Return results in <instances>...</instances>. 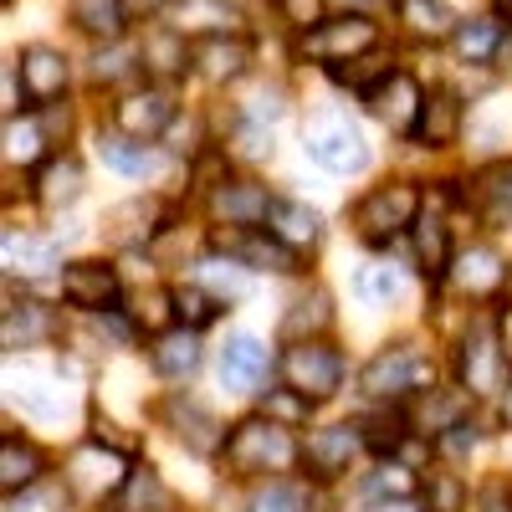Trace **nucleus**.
Here are the masks:
<instances>
[{"label": "nucleus", "instance_id": "obj_1", "mask_svg": "<svg viewBox=\"0 0 512 512\" xmlns=\"http://www.w3.org/2000/svg\"><path fill=\"white\" fill-rule=\"evenodd\" d=\"M221 461H226L231 477H282L303 461V446L287 436V425H277V420H267L262 410H256L241 425H231Z\"/></svg>", "mask_w": 512, "mask_h": 512}, {"label": "nucleus", "instance_id": "obj_2", "mask_svg": "<svg viewBox=\"0 0 512 512\" xmlns=\"http://www.w3.org/2000/svg\"><path fill=\"white\" fill-rule=\"evenodd\" d=\"M379 47V21H369L364 11H338V16H323L318 26H308L303 36H297V52H303L308 62H354L364 52Z\"/></svg>", "mask_w": 512, "mask_h": 512}, {"label": "nucleus", "instance_id": "obj_3", "mask_svg": "<svg viewBox=\"0 0 512 512\" xmlns=\"http://www.w3.org/2000/svg\"><path fill=\"white\" fill-rule=\"evenodd\" d=\"M420 221V185L410 180H390V185H374L359 205H354V226L369 246L395 241L400 231H410Z\"/></svg>", "mask_w": 512, "mask_h": 512}, {"label": "nucleus", "instance_id": "obj_4", "mask_svg": "<svg viewBox=\"0 0 512 512\" xmlns=\"http://www.w3.org/2000/svg\"><path fill=\"white\" fill-rule=\"evenodd\" d=\"M303 144L328 175H359V169H369V144L344 113H313L303 123Z\"/></svg>", "mask_w": 512, "mask_h": 512}, {"label": "nucleus", "instance_id": "obj_5", "mask_svg": "<svg viewBox=\"0 0 512 512\" xmlns=\"http://www.w3.org/2000/svg\"><path fill=\"white\" fill-rule=\"evenodd\" d=\"M456 369H461V390H472V400H492L507 390V354H502V338H497V323H477L466 328L461 338V354H456Z\"/></svg>", "mask_w": 512, "mask_h": 512}, {"label": "nucleus", "instance_id": "obj_6", "mask_svg": "<svg viewBox=\"0 0 512 512\" xmlns=\"http://www.w3.org/2000/svg\"><path fill=\"white\" fill-rule=\"evenodd\" d=\"M282 379L292 390H303L313 405H323V400L338 395V384H344V359H338V349L328 338H303V344H287Z\"/></svg>", "mask_w": 512, "mask_h": 512}, {"label": "nucleus", "instance_id": "obj_7", "mask_svg": "<svg viewBox=\"0 0 512 512\" xmlns=\"http://www.w3.org/2000/svg\"><path fill=\"white\" fill-rule=\"evenodd\" d=\"M425 384H431V369H425V359L405 344H390L379 349L364 369H359V390L369 400H405V395H420Z\"/></svg>", "mask_w": 512, "mask_h": 512}, {"label": "nucleus", "instance_id": "obj_8", "mask_svg": "<svg viewBox=\"0 0 512 512\" xmlns=\"http://www.w3.org/2000/svg\"><path fill=\"white\" fill-rule=\"evenodd\" d=\"M359 451H369L364 425H323V431H308L303 441V466H308V477L333 482L359 461Z\"/></svg>", "mask_w": 512, "mask_h": 512}, {"label": "nucleus", "instance_id": "obj_9", "mask_svg": "<svg viewBox=\"0 0 512 512\" xmlns=\"http://www.w3.org/2000/svg\"><path fill=\"white\" fill-rule=\"evenodd\" d=\"M364 103H369V113L384 128H390V134L415 139V123H420V108H425V88H420L410 72H390L374 93H364Z\"/></svg>", "mask_w": 512, "mask_h": 512}, {"label": "nucleus", "instance_id": "obj_10", "mask_svg": "<svg viewBox=\"0 0 512 512\" xmlns=\"http://www.w3.org/2000/svg\"><path fill=\"white\" fill-rule=\"evenodd\" d=\"M205 205H210V221H216V226L251 231V226L267 221L272 195H267V185H256V180H221V185H210Z\"/></svg>", "mask_w": 512, "mask_h": 512}, {"label": "nucleus", "instance_id": "obj_11", "mask_svg": "<svg viewBox=\"0 0 512 512\" xmlns=\"http://www.w3.org/2000/svg\"><path fill=\"white\" fill-rule=\"evenodd\" d=\"M123 477H128L123 451H113V446H103V441H88V446L72 456V466H67V487L82 492V497H93V502L113 497V492L123 487Z\"/></svg>", "mask_w": 512, "mask_h": 512}, {"label": "nucleus", "instance_id": "obj_12", "mask_svg": "<svg viewBox=\"0 0 512 512\" xmlns=\"http://www.w3.org/2000/svg\"><path fill=\"white\" fill-rule=\"evenodd\" d=\"M169 123H175V98H169V88H139V93H123L113 103V128L128 139H159Z\"/></svg>", "mask_w": 512, "mask_h": 512}, {"label": "nucleus", "instance_id": "obj_13", "mask_svg": "<svg viewBox=\"0 0 512 512\" xmlns=\"http://www.w3.org/2000/svg\"><path fill=\"white\" fill-rule=\"evenodd\" d=\"M16 72H21V93L31 98V108H47L52 98L67 93V82H72L67 57L57 47H41V41H36V47H21Z\"/></svg>", "mask_w": 512, "mask_h": 512}, {"label": "nucleus", "instance_id": "obj_14", "mask_svg": "<svg viewBox=\"0 0 512 512\" xmlns=\"http://www.w3.org/2000/svg\"><path fill=\"white\" fill-rule=\"evenodd\" d=\"M164 21L175 31H185L190 41L231 36V31H241V6H236V0H169Z\"/></svg>", "mask_w": 512, "mask_h": 512}, {"label": "nucleus", "instance_id": "obj_15", "mask_svg": "<svg viewBox=\"0 0 512 512\" xmlns=\"http://www.w3.org/2000/svg\"><path fill=\"white\" fill-rule=\"evenodd\" d=\"M451 287L466 297V303H487V297H497L502 292V282H507V267H502V256L492 251V246H466L456 262H451Z\"/></svg>", "mask_w": 512, "mask_h": 512}, {"label": "nucleus", "instance_id": "obj_16", "mask_svg": "<svg viewBox=\"0 0 512 512\" xmlns=\"http://www.w3.org/2000/svg\"><path fill=\"white\" fill-rule=\"evenodd\" d=\"M267 369H272V349L256 333H231L226 338V349H221V384L226 390L251 395L256 384L267 379Z\"/></svg>", "mask_w": 512, "mask_h": 512}, {"label": "nucleus", "instance_id": "obj_17", "mask_svg": "<svg viewBox=\"0 0 512 512\" xmlns=\"http://www.w3.org/2000/svg\"><path fill=\"white\" fill-rule=\"evenodd\" d=\"M62 297L82 313H98L118 303V272L108 262H67L62 267Z\"/></svg>", "mask_w": 512, "mask_h": 512}, {"label": "nucleus", "instance_id": "obj_18", "mask_svg": "<svg viewBox=\"0 0 512 512\" xmlns=\"http://www.w3.org/2000/svg\"><path fill=\"white\" fill-rule=\"evenodd\" d=\"M195 72L205 77V82H241L246 72H251V41L241 36V31H231V36H205V41H195Z\"/></svg>", "mask_w": 512, "mask_h": 512}, {"label": "nucleus", "instance_id": "obj_19", "mask_svg": "<svg viewBox=\"0 0 512 512\" xmlns=\"http://www.w3.org/2000/svg\"><path fill=\"white\" fill-rule=\"evenodd\" d=\"M164 415H169V425H175V431H180V441L195 451V456H221L226 451V425L216 420V415H210L205 405H195V400H169L164 405Z\"/></svg>", "mask_w": 512, "mask_h": 512}, {"label": "nucleus", "instance_id": "obj_20", "mask_svg": "<svg viewBox=\"0 0 512 512\" xmlns=\"http://www.w3.org/2000/svg\"><path fill=\"white\" fill-rule=\"evenodd\" d=\"M139 57H144V72H154V77H164V82L180 77V72H195V47H190V36L175 31L169 21L139 41Z\"/></svg>", "mask_w": 512, "mask_h": 512}, {"label": "nucleus", "instance_id": "obj_21", "mask_svg": "<svg viewBox=\"0 0 512 512\" xmlns=\"http://www.w3.org/2000/svg\"><path fill=\"white\" fill-rule=\"evenodd\" d=\"M461 123H466L461 93H451V88L425 93V108H420V123H415V139L431 144V149H451L456 134H461Z\"/></svg>", "mask_w": 512, "mask_h": 512}, {"label": "nucleus", "instance_id": "obj_22", "mask_svg": "<svg viewBox=\"0 0 512 512\" xmlns=\"http://www.w3.org/2000/svg\"><path fill=\"white\" fill-rule=\"evenodd\" d=\"M149 364L159 379H190L200 369V328H159L154 349H149Z\"/></svg>", "mask_w": 512, "mask_h": 512}, {"label": "nucleus", "instance_id": "obj_23", "mask_svg": "<svg viewBox=\"0 0 512 512\" xmlns=\"http://www.w3.org/2000/svg\"><path fill=\"white\" fill-rule=\"evenodd\" d=\"M502 41H507V26H502L497 16H472V21H456L451 52H456V62H466V67H487V62L502 57Z\"/></svg>", "mask_w": 512, "mask_h": 512}, {"label": "nucleus", "instance_id": "obj_24", "mask_svg": "<svg viewBox=\"0 0 512 512\" xmlns=\"http://www.w3.org/2000/svg\"><path fill=\"white\" fill-rule=\"evenodd\" d=\"M267 231L282 236V241L297 246V251H308V246L323 241V216H318L313 205H303V200H272V210H267Z\"/></svg>", "mask_w": 512, "mask_h": 512}, {"label": "nucleus", "instance_id": "obj_25", "mask_svg": "<svg viewBox=\"0 0 512 512\" xmlns=\"http://www.w3.org/2000/svg\"><path fill=\"white\" fill-rule=\"evenodd\" d=\"M113 502H118V512H175V492L164 487V477L154 466H128Z\"/></svg>", "mask_w": 512, "mask_h": 512}, {"label": "nucleus", "instance_id": "obj_26", "mask_svg": "<svg viewBox=\"0 0 512 512\" xmlns=\"http://www.w3.org/2000/svg\"><path fill=\"white\" fill-rule=\"evenodd\" d=\"M52 333H57V313L41 308V303H11L6 318H0L6 349H36V344H47Z\"/></svg>", "mask_w": 512, "mask_h": 512}, {"label": "nucleus", "instance_id": "obj_27", "mask_svg": "<svg viewBox=\"0 0 512 512\" xmlns=\"http://www.w3.org/2000/svg\"><path fill=\"white\" fill-rule=\"evenodd\" d=\"M82 195V164L72 154H57L36 169V205L41 210H67Z\"/></svg>", "mask_w": 512, "mask_h": 512}, {"label": "nucleus", "instance_id": "obj_28", "mask_svg": "<svg viewBox=\"0 0 512 512\" xmlns=\"http://www.w3.org/2000/svg\"><path fill=\"white\" fill-rule=\"evenodd\" d=\"M231 256H241L246 267H262V272H282V277H292L297 272V246H287L282 236H262V231H241L236 241H231Z\"/></svg>", "mask_w": 512, "mask_h": 512}, {"label": "nucleus", "instance_id": "obj_29", "mask_svg": "<svg viewBox=\"0 0 512 512\" xmlns=\"http://www.w3.org/2000/svg\"><path fill=\"white\" fill-rule=\"evenodd\" d=\"M410 236H415V267L431 277V282H446V272H451V262H456L451 236H446V221L420 216V221L410 226Z\"/></svg>", "mask_w": 512, "mask_h": 512}, {"label": "nucleus", "instance_id": "obj_30", "mask_svg": "<svg viewBox=\"0 0 512 512\" xmlns=\"http://www.w3.org/2000/svg\"><path fill=\"white\" fill-rule=\"evenodd\" d=\"M67 16L82 36L93 41H118L128 21V0H67Z\"/></svg>", "mask_w": 512, "mask_h": 512}, {"label": "nucleus", "instance_id": "obj_31", "mask_svg": "<svg viewBox=\"0 0 512 512\" xmlns=\"http://www.w3.org/2000/svg\"><path fill=\"white\" fill-rule=\"evenodd\" d=\"M425 400H420V415H415V425L410 431H420V436H446L456 420H466V410H472V390H420Z\"/></svg>", "mask_w": 512, "mask_h": 512}, {"label": "nucleus", "instance_id": "obj_32", "mask_svg": "<svg viewBox=\"0 0 512 512\" xmlns=\"http://www.w3.org/2000/svg\"><path fill=\"white\" fill-rule=\"evenodd\" d=\"M333 328V297L328 292H308V297H297V303L287 308V318H282V338L287 344H303V338H323Z\"/></svg>", "mask_w": 512, "mask_h": 512}, {"label": "nucleus", "instance_id": "obj_33", "mask_svg": "<svg viewBox=\"0 0 512 512\" xmlns=\"http://www.w3.org/2000/svg\"><path fill=\"white\" fill-rule=\"evenodd\" d=\"M98 154H103L108 169H118V175H128V180H144V175H154V169H159V154L144 139H128V134H103L98 139Z\"/></svg>", "mask_w": 512, "mask_h": 512}, {"label": "nucleus", "instance_id": "obj_34", "mask_svg": "<svg viewBox=\"0 0 512 512\" xmlns=\"http://www.w3.org/2000/svg\"><path fill=\"white\" fill-rule=\"evenodd\" d=\"M41 472H47V456H41L31 441L6 436V446H0V487H6V492H21V487L41 482Z\"/></svg>", "mask_w": 512, "mask_h": 512}, {"label": "nucleus", "instance_id": "obj_35", "mask_svg": "<svg viewBox=\"0 0 512 512\" xmlns=\"http://www.w3.org/2000/svg\"><path fill=\"white\" fill-rule=\"evenodd\" d=\"M415 492H420L415 466H405V461H395V456H384L374 472H369V482H364V497H369V502H410Z\"/></svg>", "mask_w": 512, "mask_h": 512}, {"label": "nucleus", "instance_id": "obj_36", "mask_svg": "<svg viewBox=\"0 0 512 512\" xmlns=\"http://www.w3.org/2000/svg\"><path fill=\"white\" fill-rule=\"evenodd\" d=\"M47 144H52V134H47V123L41 118H6V164L16 169H26V164H36L41 154H47Z\"/></svg>", "mask_w": 512, "mask_h": 512}, {"label": "nucleus", "instance_id": "obj_37", "mask_svg": "<svg viewBox=\"0 0 512 512\" xmlns=\"http://www.w3.org/2000/svg\"><path fill=\"white\" fill-rule=\"evenodd\" d=\"M195 282H205L210 292L221 297V303H236V297H246V292H251V272H246L241 256H205Z\"/></svg>", "mask_w": 512, "mask_h": 512}, {"label": "nucleus", "instance_id": "obj_38", "mask_svg": "<svg viewBox=\"0 0 512 512\" xmlns=\"http://www.w3.org/2000/svg\"><path fill=\"white\" fill-rule=\"evenodd\" d=\"M400 21L420 41H451V31H456V16L441 6V0H400Z\"/></svg>", "mask_w": 512, "mask_h": 512}, {"label": "nucleus", "instance_id": "obj_39", "mask_svg": "<svg viewBox=\"0 0 512 512\" xmlns=\"http://www.w3.org/2000/svg\"><path fill=\"white\" fill-rule=\"evenodd\" d=\"M256 410H262L267 420H277V425H287V431H297V425H308L313 400L303 390H292V384H282V390H262V395H256Z\"/></svg>", "mask_w": 512, "mask_h": 512}, {"label": "nucleus", "instance_id": "obj_40", "mask_svg": "<svg viewBox=\"0 0 512 512\" xmlns=\"http://www.w3.org/2000/svg\"><path fill=\"white\" fill-rule=\"evenodd\" d=\"M67 502H72V487H67V477L62 482H31V487H21V492H6V512H67Z\"/></svg>", "mask_w": 512, "mask_h": 512}, {"label": "nucleus", "instance_id": "obj_41", "mask_svg": "<svg viewBox=\"0 0 512 512\" xmlns=\"http://www.w3.org/2000/svg\"><path fill=\"white\" fill-rule=\"evenodd\" d=\"M221 297L216 292H210L205 282H185V287H175V313H180V323L185 328H210V323H216L221 318Z\"/></svg>", "mask_w": 512, "mask_h": 512}, {"label": "nucleus", "instance_id": "obj_42", "mask_svg": "<svg viewBox=\"0 0 512 512\" xmlns=\"http://www.w3.org/2000/svg\"><path fill=\"white\" fill-rule=\"evenodd\" d=\"M390 72H395V67L384 62L379 52H364V57H354L349 67H344V62H333V67H328V77L338 82V88H354V93H374Z\"/></svg>", "mask_w": 512, "mask_h": 512}, {"label": "nucleus", "instance_id": "obj_43", "mask_svg": "<svg viewBox=\"0 0 512 512\" xmlns=\"http://www.w3.org/2000/svg\"><path fill=\"white\" fill-rule=\"evenodd\" d=\"M6 267L11 272H26V277L57 267V241H31V236L6 231Z\"/></svg>", "mask_w": 512, "mask_h": 512}, {"label": "nucleus", "instance_id": "obj_44", "mask_svg": "<svg viewBox=\"0 0 512 512\" xmlns=\"http://www.w3.org/2000/svg\"><path fill=\"white\" fill-rule=\"evenodd\" d=\"M139 67H144L139 47H123V36H118V41H103V52L93 62V77L98 82H123V77H134Z\"/></svg>", "mask_w": 512, "mask_h": 512}, {"label": "nucleus", "instance_id": "obj_45", "mask_svg": "<svg viewBox=\"0 0 512 512\" xmlns=\"http://www.w3.org/2000/svg\"><path fill=\"white\" fill-rule=\"evenodd\" d=\"M308 487L303 482H272L251 497V512H308Z\"/></svg>", "mask_w": 512, "mask_h": 512}, {"label": "nucleus", "instance_id": "obj_46", "mask_svg": "<svg viewBox=\"0 0 512 512\" xmlns=\"http://www.w3.org/2000/svg\"><path fill=\"white\" fill-rule=\"evenodd\" d=\"M425 512H466V482L456 472H431V482H425Z\"/></svg>", "mask_w": 512, "mask_h": 512}, {"label": "nucleus", "instance_id": "obj_47", "mask_svg": "<svg viewBox=\"0 0 512 512\" xmlns=\"http://www.w3.org/2000/svg\"><path fill=\"white\" fill-rule=\"evenodd\" d=\"M359 297H364V303H374V308H390L395 303V297H400V277L390 272V267H364L359 272Z\"/></svg>", "mask_w": 512, "mask_h": 512}, {"label": "nucleus", "instance_id": "obj_48", "mask_svg": "<svg viewBox=\"0 0 512 512\" xmlns=\"http://www.w3.org/2000/svg\"><path fill=\"white\" fill-rule=\"evenodd\" d=\"M364 425V441L374 456H390L400 441H405V420L400 415H374V420H359Z\"/></svg>", "mask_w": 512, "mask_h": 512}, {"label": "nucleus", "instance_id": "obj_49", "mask_svg": "<svg viewBox=\"0 0 512 512\" xmlns=\"http://www.w3.org/2000/svg\"><path fill=\"white\" fill-rule=\"evenodd\" d=\"M169 308H175V292H144L139 297V308H134V323H144V328H164L169 323Z\"/></svg>", "mask_w": 512, "mask_h": 512}, {"label": "nucleus", "instance_id": "obj_50", "mask_svg": "<svg viewBox=\"0 0 512 512\" xmlns=\"http://www.w3.org/2000/svg\"><path fill=\"white\" fill-rule=\"evenodd\" d=\"M487 200L502 210V216H512V164L487 169Z\"/></svg>", "mask_w": 512, "mask_h": 512}, {"label": "nucleus", "instance_id": "obj_51", "mask_svg": "<svg viewBox=\"0 0 512 512\" xmlns=\"http://www.w3.org/2000/svg\"><path fill=\"white\" fill-rule=\"evenodd\" d=\"M277 6H282V16H287L297 31H308V26L323 21V0H277Z\"/></svg>", "mask_w": 512, "mask_h": 512}, {"label": "nucleus", "instance_id": "obj_52", "mask_svg": "<svg viewBox=\"0 0 512 512\" xmlns=\"http://www.w3.org/2000/svg\"><path fill=\"white\" fill-rule=\"evenodd\" d=\"M477 441H482V436H477V425H472V420H456L451 431L441 436V451H446V456H466Z\"/></svg>", "mask_w": 512, "mask_h": 512}, {"label": "nucleus", "instance_id": "obj_53", "mask_svg": "<svg viewBox=\"0 0 512 512\" xmlns=\"http://www.w3.org/2000/svg\"><path fill=\"white\" fill-rule=\"evenodd\" d=\"M88 425H93V431H88V441H103V446H113V451H134V441H128V436H113L118 425H113L108 415H93Z\"/></svg>", "mask_w": 512, "mask_h": 512}, {"label": "nucleus", "instance_id": "obj_54", "mask_svg": "<svg viewBox=\"0 0 512 512\" xmlns=\"http://www.w3.org/2000/svg\"><path fill=\"white\" fill-rule=\"evenodd\" d=\"M241 154L246 159H272V134H262V128H241Z\"/></svg>", "mask_w": 512, "mask_h": 512}, {"label": "nucleus", "instance_id": "obj_55", "mask_svg": "<svg viewBox=\"0 0 512 512\" xmlns=\"http://www.w3.org/2000/svg\"><path fill=\"white\" fill-rule=\"evenodd\" d=\"M477 507H482V512H512V492L497 482V487H487V492H482V502H477Z\"/></svg>", "mask_w": 512, "mask_h": 512}, {"label": "nucleus", "instance_id": "obj_56", "mask_svg": "<svg viewBox=\"0 0 512 512\" xmlns=\"http://www.w3.org/2000/svg\"><path fill=\"white\" fill-rule=\"evenodd\" d=\"M497 338H502V354H507V364H512V308L497 313Z\"/></svg>", "mask_w": 512, "mask_h": 512}, {"label": "nucleus", "instance_id": "obj_57", "mask_svg": "<svg viewBox=\"0 0 512 512\" xmlns=\"http://www.w3.org/2000/svg\"><path fill=\"white\" fill-rule=\"evenodd\" d=\"M169 0H128V11H144V16H164Z\"/></svg>", "mask_w": 512, "mask_h": 512}, {"label": "nucleus", "instance_id": "obj_58", "mask_svg": "<svg viewBox=\"0 0 512 512\" xmlns=\"http://www.w3.org/2000/svg\"><path fill=\"white\" fill-rule=\"evenodd\" d=\"M502 425L512 431V379H507V390H502Z\"/></svg>", "mask_w": 512, "mask_h": 512}, {"label": "nucleus", "instance_id": "obj_59", "mask_svg": "<svg viewBox=\"0 0 512 512\" xmlns=\"http://www.w3.org/2000/svg\"><path fill=\"white\" fill-rule=\"evenodd\" d=\"M497 62H502V72L512 77V31H507V41H502V57H497Z\"/></svg>", "mask_w": 512, "mask_h": 512}, {"label": "nucleus", "instance_id": "obj_60", "mask_svg": "<svg viewBox=\"0 0 512 512\" xmlns=\"http://www.w3.org/2000/svg\"><path fill=\"white\" fill-rule=\"evenodd\" d=\"M379 512H410V507H405V502H395V507H379Z\"/></svg>", "mask_w": 512, "mask_h": 512}]
</instances>
